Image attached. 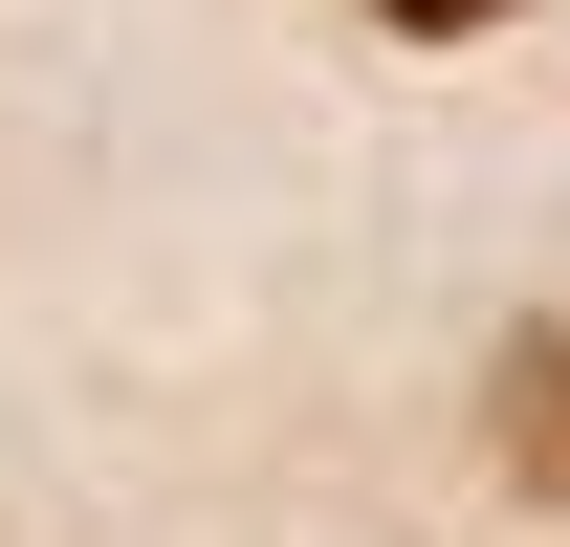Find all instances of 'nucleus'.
I'll list each match as a JSON object with an SVG mask.
<instances>
[{
    "label": "nucleus",
    "instance_id": "f257e3e1",
    "mask_svg": "<svg viewBox=\"0 0 570 547\" xmlns=\"http://www.w3.org/2000/svg\"><path fill=\"white\" fill-rule=\"evenodd\" d=\"M373 22H417V44H439V22H504V0H373Z\"/></svg>",
    "mask_w": 570,
    "mask_h": 547
}]
</instances>
